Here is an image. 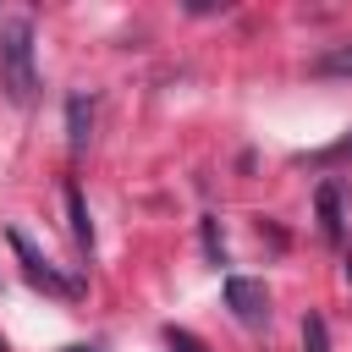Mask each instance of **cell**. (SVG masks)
Instances as JSON below:
<instances>
[{
    "instance_id": "cell-1",
    "label": "cell",
    "mask_w": 352,
    "mask_h": 352,
    "mask_svg": "<svg viewBox=\"0 0 352 352\" xmlns=\"http://www.w3.org/2000/svg\"><path fill=\"white\" fill-rule=\"evenodd\" d=\"M0 88L11 94V104H33V94H38L33 16H6L0 22Z\"/></svg>"
},
{
    "instance_id": "cell-2",
    "label": "cell",
    "mask_w": 352,
    "mask_h": 352,
    "mask_svg": "<svg viewBox=\"0 0 352 352\" xmlns=\"http://www.w3.org/2000/svg\"><path fill=\"white\" fill-rule=\"evenodd\" d=\"M11 248H16V258H22V275H28V286H38V292H50V297H82V280H72V275H60L22 231H11Z\"/></svg>"
},
{
    "instance_id": "cell-3",
    "label": "cell",
    "mask_w": 352,
    "mask_h": 352,
    "mask_svg": "<svg viewBox=\"0 0 352 352\" xmlns=\"http://www.w3.org/2000/svg\"><path fill=\"white\" fill-rule=\"evenodd\" d=\"M226 308H231L242 324H264V319H270V292H264V280L231 275V280H226Z\"/></svg>"
},
{
    "instance_id": "cell-4",
    "label": "cell",
    "mask_w": 352,
    "mask_h": 352,
    "mask_svg": "<svg viewBox=\"0 0 352 352\" xmlns=\"http://www.w3.org/2000/svg\"><path fill=\"white\" fill-rule=\"evenodd\" d=\"M88 138H94V99L88 94H72L66 99V143H72V160L88 154Z\"/></svg>"
},
{
    "instance_id": "cell-5",
    "label": "cell",
    "mask_w": 352,
    "mask_h": 352,
    "mask_svg": "<svg viewBox=\"0 0 352 352\" xmlns=\"http://www.w3.org/2000/svg\"><path fill=\"white\" fill-rule=\"evenodd\" d=\"M319 236H324L330 248H341V242H346V220H341V187H336V182H324V187H319Z\"/></svg>"
},
{
    "instance_id": "cell-6",
    "label": "cell",
    "mask_w": 352,
    "mask_h": 352,
    "mask_svg": "<svg viewBox=\"0 0 352 352\" xmlns=\"http://www.w3.org/2000/svg\"><path fill=\"white\" fill-rule=\"evenodd\" d=\"M66 220H72V236L82 253H94V220H88V204H82V187L66 182Z\"/></svg>"
},
{
    "instance_id": "cell-7",
    "label": "cell",
    "mask_w": 352,
    "mask_h": 352,
    "mask_svg": "<svg viewBox=\"0 0 352 352\" xmlns=\"http://www.w3.org/2000/svg\"><path fill=\"white\" fill-rule=\"evenodd\" d=\"M314 72H319V77H352V44H336V50H324V55L314 60Z\"/></svg>"
},
{
    "instance_id": "cell-8",
    "label": "cell",
    "mask_w": 352,
    "mask_h": 352,
    "mask_svg": "<svg viewBox=\"0 0 352 352\" xmlns=\"http://www.w3.org/2000/svg\"><path fill=\"white\" fill-rule=\"evenodd\" d=\"M302 352H330V324H324L319 314L302 319Z\"/></svg>"
},
{
    "instance_id": "cell-9",
    "label": "cell",
    "mask_w": 352,
    "mask_h": 352,
    "mask_svg": "<svg viewBox=\"0 0 352 352\" xmlns=\"http://www.w3.org/2000/svg\"><path fill=\"white\" fill-rule=\"evenodd\" d=\"M204 253H209V264H226V236H220L214 214H204Z\"/></svg>"
},
{
    "instance_id": "cell-10",
    "label": "cell",
    "mask_w": 352,
    "mask_h": 352,
    "mask_svg": "<svg viewBox=\"0 0 352 352\" xmlns=\"http://www.w3.org/2000/svg\"><path fill=\"white\" fill-rule=\"evenodd\" d=\"M308 165H336V160H352V132L341 138V143H330V148H314V154H302Z\"/></svg>"
},
{
    "instance_id": "cell-11",
    "label": "cell",
    "mask_w": 352,
    "mask_h": 352,
    "mask_svg": "<svg viewBox=\"0 0 352 352\" xmlns=\"http://www.w3.org/2000/svg\"><path fill=\"white\" fill-rule=\"evenodd\" d=\"M165 346H170V352H209L198 336H187V330H176V324H165Z\"/></svg>"
},
{
    "instance_id": "cell-12",
    "label": "cell",
    "mask_w": 352,
    "mask_h": 352,
    "mask_svg": "<svg viewBox=\"0 0 352 352\" xmlns=\"http://www.w3.org/2000/svg\"><path fill=\"white\" fill-rule=\"evenodd\" d=\"M66 352H104V346H99V341H88V346H66Z\"/></svg>"
},
{
    "instance_id": "cell-13",
    "label": "cell",
    "mask_w": 352,
    "mask_h": 352,
    "mask_svg": "<svg viewBox=\"0 0 352 352\" xmlns=\"http://www.w3.org/2000/svg\"><path fill=\"white\" fill-rule=\"evenodd\" d=\"M0 352H6V341H0Z\"/></svg>"
}]
</instances>
